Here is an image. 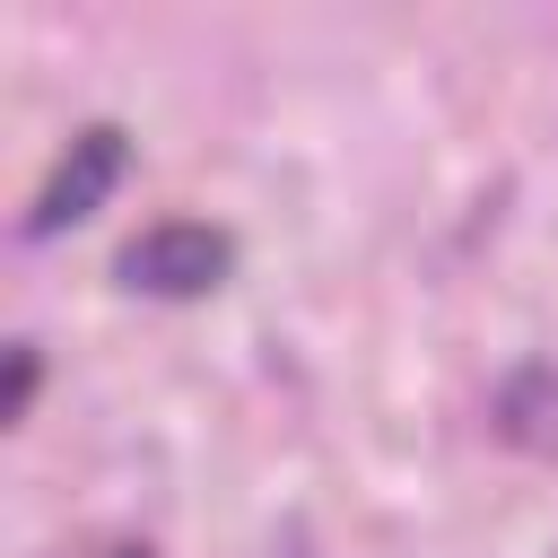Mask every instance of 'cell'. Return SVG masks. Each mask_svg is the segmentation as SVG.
Segmentation results:
<instances>
[{
	"instance_id": "1",
	"label": "cell",
	"mask_w": 558,
	"mask_h": 558,
	"mask_svg": "<svg viewBox=\"0 0 558 558\" xmlns=\"http://www.w3.org/2000/svg\"><path fill=\"white\" fill-rule=\"evenodd\" d=\"M227 270H235V244L192 218H166L122 244V288H140V296H209Z\"/></svg>"
},
{
	"instance_id": "4",
	"label": "cell",
	"mask_w": 558,
	"mask_h": 558,
	"mask_svg": "<svg viewBox=\"0 0 558 558\" xmlns=\"http://www.w3.org/2000/svg\"><path fill=\"white\" fill-rule=\"evenodd\" d=\"M26 401H35V349L17 340V349H9V392H0V418H26Z\"/></svg>"
},
{
	"instance_id": "5",
	"label": "cell",
	"mask_w": 558,
	"mask_h": 558,
	"mask_svg": "<svg viewBox=\"0 0 558 558\" xmlns=\"http://www.w3.org/2000/svg\"><path fill=\"white\" fill-rule=\"evenodd\" d=\"M113 558H148V549H113Z\"/></svg>"
},
{
	"instance_id": "3",
	"label": "cell",
	"mask_w": 558,
	"mask_h": 558,
	"mask_svg": "<svg viewBox=\"0 0 558 558\" xmlns=\"http://www.w3.org/2000/svg\"><path fill=\"white\" fill-rule=\"evenodd\" d=\"M497 427L532 453H558V375L549 366H523L506 392H497Z\"/></svg>"
},
{
	"instance_id": "2",
	"label": "cell",
	"mask_w": 558,
	"mask_h": 558,
	"mask_svg": "<svg viewBox=\"0 0 558 558\" xmlns=\"http://www.w3.org/2000/svg\"><path fill=\"white\" fill-rule=\"evenodd\" d=\"M113 183H122V131H113V122H87V131L61 148V166L44 174V192H35V209H26V235H61V227L96 218Z\"/></svg>"
}]
</instances>
